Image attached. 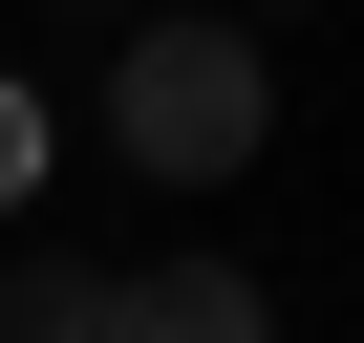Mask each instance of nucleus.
I'll return each mask as SVG.
<instances>
[{"label":"nucleus","mask_w":364,"mask_h":343,"mask_svg":"<svg viewBox=\"0 0 364 343\" xmlns=\"http://www.w3.org/2000/svg\"><path fill=\"white\" fill-rule=\"evenodd\" d=\"M257 129H279L257 22H215V0H150V22L107 43V150L150 172V194H236V172H257Z\"/></svg>","instance_id":"nucleus-1"},{"label":"nucleus","mask_w":364,"mask_h":343,"mask_svg":"<svg viewBox=\"0 0 364 343\" xmlns=\"http://www.w3.org/2000/svg\"><path fill=\"white\" fill-rule=\"evenodd\" d=\"M86 343H279V300H257L236 258H150V279H107Z\"/></svg>","instance_id":"nucleus-2"},{"label":"nucleus","mask_w":364,"mask_h":343,"mask_svg":"<svg viewBox=\"0 0 364 343\" xmlns=\"http://www.w3.org/2000/svg\"><path fill=\"white\" fill-rule=\"evenodd\" d=\"M86 322H107V258H43V236L0 258V343H86Z\"/></svg>","instance_id":"nucleus-3"},{"label":"nucleus","mask_w":364,"mask_h":343,"mask_svg":"<svg viewBox=\"0 0 364 343\" xmlns=\"http://www.w3.org/2000/svg\"><path fill=\"white\" fill-rule=\"evenodd\" d=\"M22 194H43V107L0 86V215H22Z\"/></svg>","instance_id":"nucleus-4"}]
</instances>
